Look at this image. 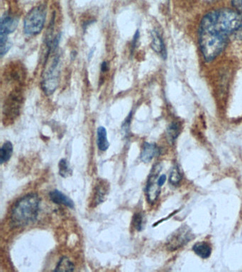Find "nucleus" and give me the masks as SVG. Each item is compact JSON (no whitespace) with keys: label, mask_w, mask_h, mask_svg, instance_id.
Returning <instances> with one entry per match:
<instances>
[{"label":"nucleus","mask_w":242,"mask_h":272,"mask_svg":"<svg viewBox=\"0 0 242 272\" xmlns=\"http://www.w3.org/2000/svg\"><path fill=\"white\" fill-rule=\"evenodd\" d=\"M228 38L215 27L211 13L206 14L201 21L199 31L201 51L206 61L215 60L223 51Z\"/></svg>","instance_id":"nucleus-1"},{"label":"nucleus","mask_w":242,"mask_h":272,"mask_svg":"<svg viewBox=\"0 0 242 272\" xmlns=\"http://www.w3.org/2000/svg\"><path fill=\"white\" fill-rule=\"evenodd\" d=\"M40 198L37 193H29L19 199L11 213V222L14 227H24L36 221L38 217Z\"/></svg>","instance_id":"nucleus-2"},{"label":"nucleus","mask_w":242,"mask_h":272,"mask_svg":"<svg viewBox=\"0 0 242 272\" xmlns=\"http://www.w3.org/2000/svg\"><path fill=\"white\" fill-rule=\"evenodd\" d=\"M215 27L222 33L242 39V14L237 11L222 9L210 12Z\"/></svg>","instance_id":"nucleus-3"},{"label":"nucleus","mask_w":242,"mask_h":272,"mask_svg":"<svg viewBox=\"0 0 242 272\" xmlns=\"http://www.w3.org/2000/svg\"><path fill=\"white\" fill-rule=\"evenodd\" d=\"M46 17V8L44 5H39L32 9L25 17L24 32L28 35H38L42 32Z\"/></svg>","instance_id":"nucleus-4"},{"label":"nucleus","mask_w":242,"mask_h":272,"mask_svg":"<svg viewBox=\"0 0 242 272\" xmlns=\"http://www.w3.org/2000/svg\"><path fill=\"white\" fill-rule=\"evenodd\" d=\"M60 67V57L57 55L53 58L43 77V90L47 95L54 93L58 87L59 83Z\"/></svg>","instance_id":"nucleus-5"},{"label":"nucleus","mask_w":242,"mask_h":272,"mask_svg":"<svg viewBox=\"0 0 242 272\" xmlns=\"http://www.w3.org/2000/svg\"><path fill=\"white\" fill-rule=\"evenodd\" d=\"M21 104H22V96L19 90H14L11 92L4 105L3 115L5 117L4 120L11 122L17 118L20 112Z\"/></svg>","instance_id":"nucleus-6"},{"label":"nucleus","mask_w":242,"mask_h":272,"mask_svg":"<svg viewBox=\"0 0 242 272\" xmlns=\"http://www.w3.org/2000/svg\"><path fill=\"white\" fill-rule=\"evenodd\" d=\"M193 232L189 227L183 225L170 235L167 241V248L171 251L178 250L188 244L193 239Z\"/></svg>","instance_id":"nucleus-7"},{"label":"nucleus","mask_w":242,"mask_h":272,"mask_svg":"<svg viewBox=\"0 0 242 272\" xmlns=\"http://www.w3.org/2000/svg\"><path fill=\"white\" fill-rule=\"evenodd\" d=\"M161 170V164L155 165L151 170L150 175L148 179L146 193L148 202L150 204H154L157 200L158 196L161 192V186L158 184V177Z\"/></svg>","instance_id":"nucleus-8"},{"label":"nucleus","mask_w":242,"mask_h":272,"mask_svg":"<svg viewBox=\"0 0 242 272\" xmlns=\"http://www.w3.org/2000/svg\"><path fill=\"white\" fill-rule=\"evenodd\" d=\"M17 18L5 13L1 18L0 22V46L6 45L10 42L9 35L17 29L19 24Z\"/></svg>","instance_id":"nucleus-9"},{"label":"nucleus","mask_w":242,"mask_h":272,"mask_svg":"<svg viewBox=\"0 0 242 272\" xmlns=\"http://www.w3.org/2000/svg\"><path fill=\"white\" fill-rule=\"evenodd\" d=\"M108 188H109V186H108V182L103 180L97 181L95 191H94L93 200H92V203L95 204V206H98L101 203L104 202L108 195Z\"/></svg>","instance_id":"nucleus-10"},{"label":"nucleus","mask_w":242,"mask_h":272,"mask_svg":"<svg viewBox=\"0 0 242 272\" xmlns=\"http://www.w3.org/2000/svg\"><path fill=\"white\" fill-rule=\"evenodd\" d=\"M159 152V148L155 144L145 143L142 147L141 161L145 163H150Z\"/></svg>","instance_id":"nucleus-11"},{"label":"nucleus","mask_w":242,"mask_h":272,"mask_svg":"<svg viewBox=\"0 0 242 272\" xmlns=\"http://www.w3.org/2000/svg\"><path fill=\"white\" fill-rule=\"evenodd\" d=\"M49 197L51 202H53L54 204L65 206L67 207L71 208V209L74 208V202L66 195H64L58 190H53V191L50 192Z\"/></svg>","instance_id":"nucleus-12"},{"label":"nucleus","mask_w":242,"mask_h":272,"mask_svg":"<svg viewBox=\"0 0 242 272\" xmlns=\"http://www.w3.org/2000/svg\"><path fill=\"white\" fill-rule=\"evenodd\" d=\"M151 36H152L151 48H152L155 52L158 53V54H161L163 58H165L166 56V51H165L164 43H163L161 35H159L157 31H154L151 33Z\"/></svg>","instance_id":"nucleus-13"},{"label":"nucleus","mask_w":242,"mask_h":272,"mask_svg":"<svg viewBox=\"0 0 242 272\" xmlns=\"http://www.w3.org/2000/svg\"><path fill=\"white\" fill-rule=\"evenodd\" d=\"M97 144L99 150L106 151L109 148L110 143L107 136V131L103 126H99L97 129Z\"/></svg>","instance_id":"nucleus-14"},{"label":"nucleus","mask_w":242,"mask_h":272,"mask_svg":"<svg viewBox=\"0 0 242 272\" xmlns=\"http://www.w3.org/2000/svg\"><path fill=\"white\" fill-rule=\"evenodd\" d=\"M193 250L197 255L203 259L208 258L212 253L211 247L206 243H196L194 245Z\"/></svg>","instance_id":"nucleus-15"},{"label":"nucleus","mask_w":242,"mask_h":272,"mask_svg":"<svg viewBox=\"0 0 242 272\" xmlns=\"http://www.w3.org/2000/svg\"><path fill=\"white\" fill-rule=\"evenodd\" d=\"M12 153H13V145L10 141L5 142L0 150V163L1 165L10 161Z\"/></svg>","instance_id":"nucleus-16"},{"label":"nucleus","mask_w":242,"mask_h":272,"mask_svg":"<svg viewBox=\"0 0 242 272\" xmlns=\"http://www.w3.org/2000/svg\"><path fill=\"white\" fill-rule=\"evenodd\" d=\"M180 131H181V126L179 123L172 122L169 125L167 129V138L170 143H174L177 139L179 136Z\"/></svg>","instance_id":"nucleus-17"},{"label":"nucleus","mask_w":242,"mask_h":272,"mask_svg":"<svg viewBox=\"0 0 242 272\" xmlns=\"http://www.w3.org/2000/svg\"><path fill=\"white\" fill-rule=\"evenodd\" d=\"M75 269L74 264L66 257H62L58 261L55 271H72Z\"/></svg>","instance_id":"nucleus-18"},{"label":"nucleus","mask_w":242,"mask_h":272,"mask_svg":"<svg viewBox=\"0 0 242 272\" xmlns=\"http://www.w3.org/2000/svg\"><path fill=\"white\" fill-rule=\"evenodd\" d=\"M181 179H182V175H181V172H180L179 167L177 165H175L172 168L170 176H169V182L174 185V186H176V185L179 184Z\"/></svg>","instance_id":"nucleus-19"},{"label":"nucleus","mask_w":242,"mask_h":272,"mask_svg":"<svg viewBox=\"0 0 242 272\" xmlns=\"http://www.w3.org/2000/svg\"><path fill=\"white\" fill-rule=\"evenodd\" d=\"M58 168H59V174L62 177H70L72 175V170L69 166L68 163L65 159H62L59 162L58 164Z\"/></svg>","instance_id":"nucleus-20"},{"label":"nucleus","mask_w":242,"mask_h":272,"mask_svg":"<svg viewBox=\"0 0 242 272\" xmlns=\"http://www.w3.org/2000/svg\"><path fill=\"white\" fill-rule=\"evenodd\" d=\"M132 225L136 230L142 231L144 228V218L143 214L141 213H135L133 217Z\"/></svg>","instance_id":"nucleus-21"},{"label":"nucleus","mask_w":242,"mask_h":272,"mask_svg":"<svg viewBox=\"0 0 242 272\" xmlns=\"http://www.w3.org/2000/svg\"><path fill=\"white\" fill-rule=\"evenodd\" d=\"M232 4L236 10L242 14V0H232Z\"/></svg>","instance_id":"nucleus-22"},{"label":"nucleus","mask_w":242,"mask_h":272,"mask_svg":"<svg viewBox=\"0 0 242 272\" xmlns=\"http://www.w3.org/2000/svg\"><path fill=\"white\" fill-rule=\"evenodd\" d=\"M165 181H166V176L165 175L160 176V177L158 178V184L161 187L165 184Z\"/></svg>","instance_id":"nucleus-23"},{"label":"nucleus","mask_w":242,"mask_h":272,"mask_svg":"<svg viewBox=\"0 0 242 272\" xmlns=\"http://www.w3.org/2000/svg\"><path fill=\"white\" fill-rule=\"evenodd\" d=\"M101 70L102 72H106L108 70V62L105 61L102 63L101 65Z\"/></svg>","instance_id":"nucleus-24"}]
</instances>
